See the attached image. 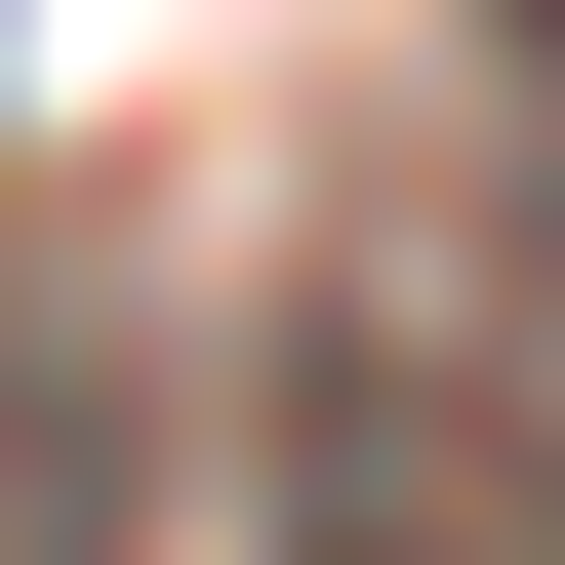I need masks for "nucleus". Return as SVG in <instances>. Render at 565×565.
<instances>
[{
	"label": "nucleus",
	"mask_w": 565,
	"mask_h": 565,
	"mask_svg": "<svg viewBox=\"0 0 565 565\" xmlns=\"http://www.w3.org/2000/svg\"><path fill=\"white\" fill-rule=\"evenodd\" d=\"M282 565H565V404L445 323H323L282 364Z\"/></svg>",
	"instance_id": "f257e3e1"
}]
</instances>
